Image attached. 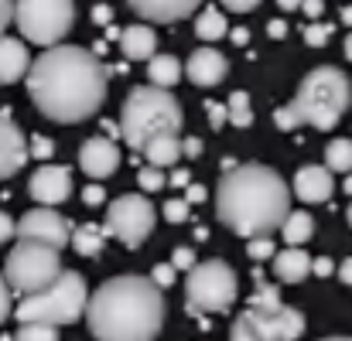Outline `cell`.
I'll return each mask as SVG.
<instances>
[{
    "instance_id": "cell-1",
    "label": "cell",
    "mask_w": 352,
    "mask_h": 341,
    "mask_svg": "<svg viewBox=\"0 0 352 341\" xmlns=\"http://www.w3.org/2000/svg\"><path fill=\"white\" fill-rule=\"evenodd\" d=\"M28 96L34 110L52 123H82L107 103L110 65L79 45L45 48L28 72Z\"/></svg>"
},
{
    "instance_id": "cell-2",
    "label": "cell",
    "mask_w": 352,
    "mask_h": 341,
    "mask_svg": "<svg viewBox=\"0 0 352 341\" xmlns=\"http://www.w3.org/2000/svg\"><path fill=\"white\" fill-rule=\"evenodd\" d=\"M291 215V188L267 164H236L216 185V219L233 235H270Z\"/></svg>"
},
{
    "instance_id": "cell-3",
    "label": "cell",
    "mask_w": 352,
    "mask_h": 341,
    "mask_svg": "<svg viewBox=\"0 0 352 341\" xmlns=\"http://www.w3.org/2000/svg\"><path fill=\"white\" fill-rule=\"evenodd\" d=\"M161 290L151 277H110L89 297V335L96 341H154L164 328Z\"/></svg>"
},
{
    "instance_id": "cell-4",
    "label": "cell",
    "mask_w": 352,
    "mask_h": 341,
    "mask_svg": "<svg viewBox=\"0 0 352 341\" xmlns=\"http://www.w3.org/2000/svg\"><path fill=\"white\" fill-rule=\"evenodd\" d=\"M352 106V82L349 75L336 65H318L311 69L294 99L284 110H274V126L277 130H298V126H311V130H336L339 119Z\"/></svg>"
},
{
    "instance_id": "cell-5",
    "label": "cell",
    "mask_w": 352,
    "mask_h": 341,
    "mask_svg": "<svg viewBox=\"0 0 352 341\" xmlns=\"http://www.w3.org/2000/svg\"><path fill=\"white\" fill-rule=\"evenodd\" d=\"M182 103L171 96V89L161 86H133L120 106V130L123 143L133 150H144L154 137L182 133Z\"/></svg>"
},
{
    "instance_id": "cell-6",
    "label": "cell",
    "mask_w": 352,
    "mask_h": 341,
    "mask_svg": "<svg viewBox=\"0 0 352 341\" xmlns=\"http://www.w3.org/2000/svg\"><path fill=\"white\" fill-rule=\"evenodd\" d=\"M86 307H89V290H86L82 273L65 270L52 287H45V290H38V294H28V297L21 301V304L14 307V321H17V325L41 321V325L69 328V325H76L79 318H86Z\"/></svg>"
},
{
    "instance_id": "cell-7",
    "label": "cell",
    "mask_w": 352,
    "mask_h": 341,
    "mask_svg": "<svg viewBox=\"0 0 352 341\" xmlns=\"http://www.w3.org/2000/svg\"><path fill=\"white\" fill-rule=\"evenodd\" d=\"M185 297H188V314H226L239 297V280L236 270L223 259H202L188 270L185 277Z\"/></svg>"
},
{
    "instance_id": "cell-8",
    "label": "cell",
    "mask_w": 352,
    "mask_h": 341,
    "mask_svg": "<svg viewBox=\"0 0 352 341\" xmlns=\"http://www.w3.org/2000/svg\"><path fill=\"white\" fill-rule=\"evenodd\" d=\"M3 273H7V283L14 287V294H21V297L38 294L65 273L62 249H55L48 242H34V239H17V246L10 249V256L3 263Z\"/></svg>"
},
{
    "instance_id": "cell-9",
    "label": "cell",
    "mask_w": 352,
    "mask_h": 341,
    "mask_svg": "<svg viewBox=\"0 0 352 341\" xmlns=\"http://www.w3.org/2000/svg\"><path fill=\"white\" fill-rule=\"evenodd\" d=\"M14 24L31 45H58L76 24V0H14Z\"/></svg>"
},
{
    "instance_id": "cell-10",
    "label": "cell",
    "mask_w": 352,
    "mask_h": 341,
    "mask_svg": "<svg viewBox=\"0 0 352 341\" xmlns=\"http://www.w3.org/2000/svg\"><path fill=\"white\" fill-rule=\"evenodd\" d=\"M157 226V209L144 198V195H120L117 202L107 209V235L123 242L126 249H140L151 232Z\"/></svg>"
},
{
    "instance_id": "cell-11",
    "label": "cell",
    "mask_w": 352,
    "mask_h": 341,
    "mask_svg": "<svg viewBox=\"0 0 352 341\" xmlns=\"http://www.w3.org/2000/svg\"><path fill=\"white\" fill-rule=\"evenodd\" d=\"M72 232H76V226H72L65 215H58L52 205H45V209H31V212H24L21 222H17V239L48 242V246H55V249L72 246Z\"/></svg>"
},
{
    "instance_id": "cell-12",
    "label": "cell",
    "mask_w": 352,
    "mask_h": 341,
    "mask_svg": "<svg viewBox=\"0 0 352 341\" xmlns=\"http://www.w3.org/2000/svg\"><path fill=\"white\" fill-rule=\"evenodd\" d=\"M31 157V140L21 133L10 110H0V181L14 178Z\"/></svg>"
},
{
    "instance_id": "cell-13",
    "label": "cell",
    "mask_w": 352,
    "mask_h": 341,
    "mask_svg": "<svg viewBox=\"0 0 352 341\" xmlns=\"http://www.w3.org/2000/svg\"><path fill=\"white\" fill-rule=\"evenodd\" d=\"M28 195L38 205H62L72 195V171L62 164H45L31 174L28 181Z\"/></svg>"
},
{
    "instance_id": "cell-14",
    "label": "cell",
    "mask_w": 352,
    "mask_h": 341,
    "mask_svg": "<svg viewBox=\"0 0 352 341\" xmlns=\"http://www.w3.org/2000/svg\"><path fill=\"white\" fill-rule=\"evenodd\" d=\"M230 341H284L277 311L263 307H246L230 328Z\"/></svg>"
},
{
    "instance_id": "cell-15",
    "label": "cell",
    "mask_w": 352,
    "mask_h": 341,
    "mask_svg": "<svg viewBox=\"0 0 352 341\" xmlns=\"http://www.w3.org/2000/svg\"><path fill=\"white\" fill-rule=\"evenodd\" d=\"M291 188L305 205H322L336 191V171L329 164H305V167H298Z\"/></svg>"
},
{
    "instance_id": "cell-16",
    "label": "cell",
    "mask_w": 352,
    "mask_h": 341,
    "mask_svg": "<svg viewBox=\"0 0 352 341\" xmlns=\"http://www.w3.org/2000/svg\"><path fill=\"white\" fill-rule=\"evenodd\" d=\"M79 167H82L93 181L110 178V174L120 167L117 143H113L107 133H103V137H89V140H82V147H79Z\"/></svg>"
},
{
    "instance_id": "cell-17",
    "label": "cell",
    "mask_w": 352,
    "mask_h": 341,
    "mask_svg": "<svg viewBox=\"0 0 352 341\" xmlns=\"http://www.w3.org/2000/svg\"><path fill=\"white\" fill-rule=\"evenodd\" d=\"M226 72H230L226 55L216 51V48H209V45H206V48H195L192 58L185 62V79H188L192 86H199V89L219 86V82L226 79Z\"/></svg>"
},
{
    "instance_id": "cell-18",
    "label": "cell",
    "mask_w": 352,
    "mask_h": 341,
    "mask_svg": "<svg viewBox=\"0 0 352 341\" xmlns=\"http://www.w3.org/2000/svg\"><path fill=\"white\" fill-rule=\"evenodd\" d=\"M130 10L151 24H175L182 17H192L202 0H126Z\"/></svg>"
},
{
    "instance_id": "cell-19",
    "label": "cell",
    "mask_w": 352,
    "mask_h": 341,
    "mask_svg": "<svg viewBox=\"0 0 352 341\" xmlns=\"http://www.w3.org/2000/svg\"><path fill=\"white\" fill-rule=\"evenodd\" d=\"M120 51L126 62H151L157 55V34L151 24L137 21V24H126L120 31Z\"/></svg>"
},
{
    "instance_id": "cell-20",
    "label": "cell",
    "mask_w": 352,
    "mask_h": 341,
    "mask_svg": "<svg viewBox=\"0 0 352 341\" xmlns=\"http://www.w3.org/2000/svg\"><path fill=\"white\" fill-rule=\"evenodd\" d=\"M31 72V51L24 41L17 38H0V86H14L21 79H28Z\"/></svg>"
},
{
    "instance_id": "cell-21",
    "label": "cell",
    "mask_w": 352,
    "mask_h": 341,
    "mask_svg": "<svg viewBox=\"0 0 352 341\" xmlns=\"http://www.w3.org/2000/svg\"><path fill=\"white\" fill-rule=\"evenodd\" d=\"M311 256L301 249V246H287V249H280L277 256H274V277L280 280V283H301L308 273H311Z\"/></svg>"
},
{
    "instance_id": "cell-22",
    "label": "cell",
    "mask_w": 352,
    "mask_h": 341,
    "mask_svg": "<svg viewBox=\"0 0 352 341\" xmlns=\"http://www.w3.org/2000/svg\"><path fill=\"white\" fill-rule=\"evenodd\" d=\"M144 161L147 164H154V167H175L178 164V157H185V150H182V137L178 133H164V137H154L144 150Z\"/></svg>"
},
{
    "instance_id": "cell-23",
    "label": "cell",
    "mask_w": 352,
    "mask_h": 341,
    "mask_svg": "<svg viewBox=\"0 0 352 341\" xmlns=\"http://www.w3.org/2000/svg\"><path fill=\"white\" fill-rule=\"evenodd\" d=\"M147 79L151 86H161V89H175L182 79H185V69L175 55H154L147 62Z\"/></svg>"
},
{
    "instance_id": "cell-24",
    "label": "cell",
    "mask_w": 352,
    "mask_h": 341,
    "mask_svg": "<svg viewBox=\"0 0 352 341\" xmlns=\"http://www.w3.org/2000/svg\"><path fill=\"white\" fill-rule=\"evenodd\" d=\"M107 239H110V235H107L103 226H93V222H89V226H76V232H72V249H76L79 256H89V259H93V256L103 252Z\"/></svg>"
},
{
    "instance_id": "cell-25",
    "label": "cell",
    "mask_w": 352,
    "mask_h": 341,
    "mask_svg": "<svg viewBox=\"0 0 352 341\" xmlns=\"http://www.w3.org/2000/svg\"><path fill=\"white\" fill-rule=\"evenodd\" d=\"M230 34V24H226V14L219 7H206L199 17H195V38L202 41H219Z\"/></svg>"
},
{
    "instance_id": "cell-26",
    "label": "cell",
    "mask_w": 352,
    "mask_h": 341,
    "mask_svg": "<svg viewBox=\"0 0 352 341\" xmlns=\"http://www.w3.org/2000/svg\"><path fill=\"white\" fill-rule=\"evenodd\" d=\"M311 235H315V219H311L308 212H294V209H291V215H287L284 226H280V239H284L287 246H305Z\"/></svg>"
},
{
    "instance_id": "cell-27",
    "label": "cell",
    "mask_w": 352,
    "mask_h": 341,
    "mask_svg": "<svg viewBox=\"0 0 352 341\" xmlns=\"http://www.w3.org/2000/svg\"><path fill=\"white\" fill-rule=\"evenodd\" d=\"M325 164L336 174H349L352 171V137H336L325 147Z\"/></svg>"
},
{
    "instance_id": "cell-28",
    "label": "cell",
    "mask_w": 352,
    "mask_h": 341,
    "mask_svg": "<svg viewBox=\"0 0 352 341\" xmlns=\"http://www.w3.org/2000/svg\"><path fill=\"white\" fill-rule=\"evenodd\" d=\"M230 126H239V130H246L250 123H253V106H250V96L243 93V89H236L233 96H230Z\"/></svg>"
},
{
    "instance_id": "cell-29",
    "label": "cell",
    "mask_w": 352,
    "mask_h": 341,
    "mask_svg": "<svg viewBox=\"0 0 352 341\" xmlns=\"http://www.w3.org/2000/svg\"><path fill=\"white\" fill-rule=\"evenodd\" d=\"M277 318H280V331H284V341H298L305 335V314L298 311V307H280L277 311Z\"/></svg>"
},
{
    "instance_id": "cell-30",
    "label": "cell",
    "mask_w": 352,
    "mask_h": 341,
    "mask_svg": "<svg viewBox=\"0 0 352 341\" xmlns=\"http://www.w3.org/2000/svg\"><path fill=\"white\" fill-rule=\"evenodd\" d=\"M14 341H58V328L55 325H41V321H31V325H21Z\"/></svg>"
},
{
    "instance_id": "cell-31",
    "label": "cell",
    "mask_w": 352,
    "mask_h": 341,
    "mask_svg": "<svg viewBox=\"0 0 352 341\" xmlns=\"http://www.w3.org/2000/svg\"><path fill=\"white\" fill-rule=\"evenodd\" d=\"M246 256L253 263H267V259L277 256V246H274L270 235H256V239H246Z\"/></svg>"
},
{
    "instance_id": "cell-32",
    "label": "cell",
    "mask_w": 352,
    "mask_h": 341,
    "mask_svg": "<svg viewBox=\"0 0 352 341\" xmlns=\"http://www.w3.org/2000/svg\"><path fill=\"white\" fill-rule=\"evenodd\" d=\"M250 307H263V311H280V307H284V304H280V290H277V287H270V283H256Z\"/></svg>"
},
{
    "instance_id": "cell-33",
    "label": "cell",
    "mask_w": 352,
    "mask_h": 341,
    "mask_svg": "<svg viewBox=\"0 0 352 341\" xmlns=\"http://www.w3.org/2000/svg\"><path fill=\"white\" fill-rule=\"evenodd\" d=\"M188 215H192V202H188V198H171V202L164 205V219H168L171 226L188 222Z\"/></svg>"
},
{
    "instance_id": "cell-34",
    "label": "cell",
    "mask_w": 352,
    "mask_h": 341,
    "mask_svg": "<svg viewBox=\"0 0 352 341\" xmlns=\"http://www.w3.org/2000/svg\"><path fill=\"white\" fill-rule=\"evenodd\" d=\"M206 116H209V126H212V130H226V123H230V106L219 103V99H206Z\"/></svg>"
},
{
    "instance_id": "cell-35",
    "label": "cell",
    "mask_w": 352,
    "mask_h": 341,
    "mask_svg": "<svg viewBox=\"0 0 352 341\" xmlns=\"http://www.w3.org/2000/svg\"><path fill=\"white\" fill-rule=\"evenodd\" d=\"M137 185H140L144 191H161V188H164V174H161V167H154V164L140 167V174H137Z\"/></svg>"
},
{
    "instance_id": "cell-36",
    "label": "cell",
    "mask_w": 352,
    "mask_h": 341,
    "mask_svg": "<svg viewBox=\"0 0 352 341\" xmlns=\"http://www.w3.org/2000/svg\"><path fill=\"white\" fill-rule=\"evenodd\" d=\"M329 38H332V24H308L305 27V45H311V48H322Z\"/></svg>"
},
{
    "instance_id": "cell-37",
    "label": "cell",
    "mask_w": 352,
    "mask_h": 341,
    "mask_svg": "<svg viewBox=\"0 0 352 341\" xmlns=\"http://www.w3.org/2000/svg\"><path fill=\"white\" fill-rule=\"evenodd\" d=\"M175 273H178V270H175V263L168 259V263H157V266H154V273H151V280H154L157 287H164V290H168V287L175 283Z\"/></svg>"
},
{
    "instance_id": "cell-38",
    "label": "cell",
    "mask_w": 352,
    "mask_h": 341,
    "mask_svg": "<svg viewBox=\"0 0 352 341\" xmlns=\"http://www.w3.org/2000/svg\"><path fill=\"white\" fill-rule=\"evenodd\" d=\"M10 283H7V273L0 270V325L7 321V318H14V307H10Z\"/></svg>"
},
{
    "instance_id": "cell-39",
    "label": "cell",
    "mask_w": 352,
    "mask_h": 341,
    "mask_svg": "<svg viewBox=\"0 0 352 341\" xmlns=\"http://www.w3.org/2000/svg\"><path fill=\"white\" fill-rule=\"evenodd\" d=\"M171 263H175V270H185V273H188L199 259H195V249L182 246V249H175V252H171Z\"/></svg>"
},
{
    "instance_id": "cell-40",
    "label": "cell",
    "mask_w": 352,
    "mask_h": 341,
    "mask_svg": "<svg viewBox=\"0 0 352 341\" xmlns=\"http://www.w3.org/2000/svg\"><path fill=\"white\" fill-rule=\"evenodd\" d=\"M55 154V143L48 140V137H31V157H38V161H48Z\"/></svg>"
},
{
    "instance_id": "cell-41",
    "label": "cell",
    "mask_w": 352,
    "mask_h": 341,
    "mask_svg": "<svg viewBox=\"0 0 352 341\" xmlns=\"http://www.w3.org/2000/svg\"><path fill=\"white\" fill-rule=\"evenodd\" d=\"M82 202H86V205H103V202H107V191H103V185H100V181L86 185V191H82Z\"/></svg>"
},
{
    "instance_id": "cell-42",
    "label": "cell",
    "mask_w": 352,
    "mask_h": 341,
    "mask_svg": "<svg viewBox=\"0 0 352 341\" xmlns=\"http://www.w3.org/2000/svg\"><path fill=\"white\" fill-rule=\"evenodd\" d=\"M182 150H185V157H188V161H199L206 147H202V140H199V137H185V140H182Z\"/></svg>"
},
{
    "instance_id": "cell-43",
    "label": "cell",
    "mask_w": 352,
    "mask_h": 341,
    "mask_svg": "<svg viewBox=\"0 0 352 341\" xmlns=\"http://www.w3.org/2000/svg\"><path fill=\"white\" fill-rule=\"evenodd\" d=\"M10 239H17V222H10V215L0 212V246L10 242Z\"/></svg>"
},
{
    "instance_id": "cell-44",
    "label": "cell",
    "mask_w": 352,
    "mask_h": 341,
    "mask_svg": "<svg viewBox=\"0 0 352 341\" xmlns=\"http://www.w3.org/2000/svg\"><path fill=\"white\" fill-rule=\"evenodd\" d=\"M226 10H233V14H246V10H253V7H260L263 0H219Z\"/></svg>"
},
{
    "instance_id": "cell-45",
    "label": "cell",
    "mask_w": 352,
    "mask_h": 341,
    "mask_svg": "<svg viewBox=\"0 0 352 341\" xmlns=\"http://www.w3.org/2000/svg\"><path fill=\"white\" fill-rule=\"evenodd\" d=\"M311 273H315V277H332V273H336V263H332L329 256H318V259L311 263Z\"/></svg>"
},
{
    "instance_id": "cell-46",
    "label": "cell",
    "mask_w": 352,
    "mask_h": 341,
    "mask_svg": "<svg viewBox=\"0 0 352 341\" xmlns=\"http://www.w3.org/2000/svg\"><path fill=\"white\" fill-rule=\"evenodd\" d=\"M10 21H14V0H0V38H3Z\"/></svg>"
},
{
    "instance_id": "cell-47",
    "label": "cell",
    "mask_w": 352,
    "mask_h": 341,
    "mask_svg": "<svg viewBox=\"0 0 352 341\" xmlns=\"http://www.w3.org/2000/svg\"><path fill=\"white\" fill-rule=\"evenodd\" d=\"M188 185H192L188 171H182V167H171V188H188Z\"/></svg>"
},
{
    "instance_id": "cell-48",
    "label": "cell",
    "mask_w": 352,
    "mask_h": 341,
    "mask_svg": "<svg viewBox=\"0 0 352 341\" xmlns=\"http://www.w3.org/2000/svg\"><path fill=\"white\" fill-rule=\"evenodd\" d=\"M110 17H113V10H110L107 3L93 7V21H96V24H103V27H107V24H110Z\"/></svg>"
},
{
    "instance_id": "cell-49",
    "label": "cell",
    "mask_w": 352,
    "mask_h": 341,
    "mask_svg": "<svg viewBox=\"0 0 352 341\" xmlns=\"http://www.w3.org/2000/svg\"><path fill=\"white\" fill-rule=\"evenodd\" d=\"M185 198H188V202H192V205H195V202H202V198H206V188H202V185H195V181H192V185H188V188H185Z\"/></svg>"
},
{
    "instance_id": "cell-50",
    "label": "cell",
    "mask_w": 352,
    "mask_h": 341,
    "mask_svg": "<svg viewBox=\"0 0 352 341\" xmlns=\"http://www.w3.org/2000/svg\"><path fill=\"white\" fill-rule=\"evenodd\" d=\"M339 280H342L346 287H352V256L349 259H342V266H339Z\"/></svg>"
},
{
    "instance_id": "cell-51",
    "label": "cell",
    "mask_w": 352,
    "mask_h": 341,
    "mask_svg": "<svg viewBox=\"0 0 352 341\" xmlns=\"http://www.w3.org/2000/svg\"><path fill=\"white\" fill-rule=\"evenodd\" d=\"M267 34H270V38H284V34H287V24H284V21H270V24H267Z\"/></svg>"
},
{
    "instance_id": "cell-52",
    "label": "cell",
    "mask_w": 352,
    "mask_h": 341,
    "mask_svg": "<svg viewBox=\"0 0 352 341\" xmlns=\"http://www.w3.org/2000/svg\"><path fill=\"white\" fill-rule=\"evenodd\" d=\"M301 10H305L308 17H322V0H305Z\"/></svg>"
},
{
    "instance_id": "cell-53",
    "label": "cell",
    "mask_w": 352,
    "mask_h": 341,
    "mask_svg": "<svg viewBox=\"0 0 352 341\" xmlns=\"http://www.w3.org/2000/svg\"><path fill=\"white\" fill-rule=\"evenodd\" d=\"M103 133H107L110 140H117V137H123V130H120V123H113V119H103Z\"/></svg>"
},
{
    "instance_id": "cell-54",
    "label": "cell",
    "mask_w": 352,
    "mask_h": 341,
    "mask_svg": "<svg viewBox=\"0 0 352 341\" xmlns=\"http://www.w3.org/2000/svg\"><path fill=\"white\" fill-rule=\"evenodd\" d=\"M230 38H233L236 45H250V31H246V27H236V31H230Z\"/></svg>"
},
{
    "instance_id": "cell-55",
    "label": "cell",
    "mask_w": 352,
    "mask_h": 341,
    "mask_svg": "<svg viewBox=\"0 0 352 341\" xmlns=\"http://www.w3.org/2000/svg\"><path fill=\"white\" fill-rule=\"evenodd\" d=\"M301 3H305V0H277V7H280V10H298Z\"/></svg>"
},
{
    "instance_id": "cell-56",
    "label": "cell",
    "mask_w": 352,
    "mask_h": 341,
    "mask_svg": "<svg viewBox=\"0 0 352 341\" xmlns=\"http://www.w3.org/2000/svg\"><path fill=\"white\" fill-rule=\"evenodd\" d=\"M346 58L352 62V31H349V38H346Z\"/></svg>"
},
{
    "instance_id": "cell-57",
    "label": "cell",
    "mask_w": 352,
    "mask_h": 341,
    "mask_svg": "<svg viewBox=\"0 0 352 341\" xmlns=\"http://www.w3.org/2000/svg\"><path fill=\"white\" fill-rule=\"evenodd\" d=\"M342 21H346V24H352V7H346V10H342Z\"/></svg>"
},
{
    "instance_id": "cell-58",
    "label": "cell",
    "mask_w": 352,
    "mask_h": 341,
    "mask_svg": "<svg viewBox=\"0 0 352 341\" xmlns=\"http://www.w3.org/2000/svg\"><path fill=\"white\" fill-rule=\"evenodd\" d=\"M322 341H352L349 335H336V338H322Z\"/></svg>"
},
{
    "instance_id": "cell-59",
    "label": "cell",
    "mask_w": 352,
    "mask_h": 341,
    "mask_svg": "<svg viewBox=\"0 0 352 341\" xmlns=\"http://www.w3.org/2000/svg\"><path fill=\"white\" fill-rule=\"evenodd\" d=\"M346 219H349V226H352V202H349V209H346Z\"/></svg>"
},
{
    "instance_id": "cell-60",
    "label": "cell",
    "mask_w": 352,
    "mask_h": 341,
    "mask_svg": "<svg viewBox=\"0 0 352 341\" xmlns=\"http://www.w3.org/2000/svg\"><path fill=\"white\" fill-rule=\"evenodd\" d=\"M346 191H349V195H352V178H346Z\"/></svg>"
}]
</instances>
